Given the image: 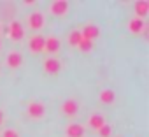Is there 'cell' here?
<instances>
[{
	"mask_svg": "<svg viewBox=\"0 0 149 137\" xmlns=\"http://www.w3.org/2000/svg\"><path fill=\"white\" fill-rule=\"evenodd\" d=\"M26 113H28L30 118L39 120V118H42V116L46 114V107H44V104H42L40 100H32V102L28 104V107H26Z\"/></svg>",
	"mask_w": 149,
	"mask_h": 137,
	"instance_id": "obj_1",
	"label": "cell"
},
{
	"mask_svg": "<svg viewBox=\"0 0 149 137\" xmlns=\"http://www.w3.org/2000/svg\"><path fill=\"white\" fill-rule=\"evenodd\" d=\"M60 68H61V62H60L56 56H49V58L44 60V71H46L47 74L54 76V74L60 72Z\"/></svg>",
	"mask_w": 149,
	"mask_h": 137,
	"instance_id": "obj_2",
	"label": "cell"
},
{
	"mask_svg": "<svg viewBox=\"0 0 149 137\" xmlns=\"http://www.w3.org/2000/svg\"><path fill=\"white\" fill-rule=\"evenodd\" d=\"M49 11L54 16H65L68 13V2L67 0H54V2L49 6Z\"/></svg>",
	"mask_w": 149,
	"mask_h": 137,
	"instance_id": "obj_3",
	"label": "cell"
},
{
	"mask_svg": "<svg viewBox=\"0 0 149 137\" xmlns=\"http://www.w3.org/2000/svg\"><path fill=\"white\" fill-rule=\"evenodd\" d=\"M77 111H79V104H77V100H74V99H67L63 104H61V113L65 114V116H76L77 114Z\"/></svg>",
	"mask_w": 149,
	"mask_h": 137,
	"instance_id": "obj_4",
	"label": "cell"
},
{
	"mask_svg": "<svg viewBox=\"0 0 149 137\" xmlns=\"http://www.w3.org/2000/svg\"><path fill=\"white\" fill-rule=\"evenodd\" d=\"M81 35H83V39L95 41V39L100 35V28H98L97 25H93V23H88V25H84V27L81 28Z\"/></svg>",
	"mask_w": 149,
	"mask_h": 137,
	"instance_id": "obj_5",
	"label": "cell"
},
{
	"mask_svg": "<svg viewBox=\"0 0 149 137\" xmlns=\"http://www.w3.org/2000/svg\"><path fill=\"white\" fill-rule=\"evenodd\" d=\"M44 41H46V37H42L40 34L32 35L30 41H28V48H30V51H33V53H40V51H44Z\"/></svg>",
	"mask_w": 149,
	"mask_h": 137,
	"instance_id": "obj_6",
	"label": "cell"
},
{
	"mask_svg": "<svg viewBox=\"0 0 149 137\" xmlns=\"http://www.w3.org/2000/svg\"><path fill=\"white\" fill-rule=\"evenodd\" d=\"M25 35V30H23V25L19 21H11L9 25V37L13 41H21Z\"/></svg>",
	"mask_w": 149,
	"mask_h": 137,
	"instance_id": "obj_7",
	"label": "cell"
},
{
	"mask_svg": "<svg viewBox=\"0 0 149 137\" xmlns=\"http://www.w3.org/2000/svg\"><path fill=\"white\" fill-rule=\"evenodd\" d=\"M28 25H30L32 30H40L44 27V16H42V13H39V11L32 13L30 18H28Z\"/></svg>",
	"mask_w": 149,
	"mask_h": 137,
	"instance_id": "obj_8",
	"label": "cell"
},
{
	"mask_svg": "<svg viewBox=\"0 0 149 137\" xmlns=\"http://www.w3.org/2000/svg\"><path fill=\"white\" fill-rule=\"evenodd\" d=\"M6 63H7V67H11V68H18V67H21V63H23V56H21L18 51H11V53H7V56H6Z\"/></svg>",
	"mask_w": 149,
	"mask_h": 137,
	"instance_id": "obj_9",
	"label": "cell"
},
{
	"mask_svg": "<svg viewBox=\"0 0 149 137\" xmlns=\"http://www.w3.org/2000/svg\"><path fill=\"white\" fill-rule=\"evenodd\" d=\"M65 134H67V137H83L84 135V127L81 123H70L65 128Z\"/></svg>",
	"mask_w": 149,
	"mask_h": 137,
	"instance_id": "obj_10",
	"label": "cell"
},
{
	"mask_svg": "<svg viewBox=\"0 0 149 137\" xmlns=\"http://www.w3.org/2000/svg\"><path fill=\"white\" fill-rule=\"evenodd\" d=\"M58 49H60V41H58V37L51 35V37H47V39L44 41V51H47L49 55H54Z\"/></svg>",
	"mask_w": 149,
	"mask_h": 137,
	"instance_id": "obj_11",
	"label": "cell"
},
{
	"mask_svg": "<svg viewBox=\"0 0 149 137\" xmlns=\"http://www.w3.org/2000/svg\"><path fill=\"white\" fill-rule=\"evenodd\" d=\"M88 125H90V128L98 130V128H102V127L105 125V118H104L100 113H93V114L88 118Z\"/></svg>",
	"mask_w": 149,
	"mask_h": 137,
	"instance_id": "obj_12",
	"label": "cell"
},
{
	"mask_svg": "<svg viewBox=\"0 0 149 137\" xmlns=\"http://www.w3.org/2000/svg\"><path fill=\"white\" fill-rule=\"evenodd\" d=\"M144 28H146V21L140 18H132L128 23V30L132 34H140V32H144Z\"/></svg>",
	"mask_w": 149,
	"mask_h": 137,
	"instance_id": "obj_13",
	"label": "cell"
},
{
	"mask_svg": "<svg viewBox=\"0 0 149 137\" xmlns=\"http://www.w3.org/2000/svg\"><path fill=\"white\" fill-rule=\"evenodd\" d=\"M147 13H149V2H146V0H140V2H137L135 4V18H140V20H144V16H147Z\"/></svg>",
	"mask_w": 149,
	"mask_h": 137,
	"instance_id": "obj_14",
	"label": "cell"
},
{
	"mask_svg": "<svg viewBox=\"0 0 149 137\" xmlns=\"http://www.w3.org/2000/svg\"><path fill=\"white\" fill-rule=\"evenodd\" d=\"M114 100H116V93L111 88H104L100 92V102L102 104H112Z\"/></svg>",
	"mask_w": 149,
	"mask_h": 137,
	"instance_id": "obj_15",
	"label": "cell"
},
{
	"mask_svg": "<svg viewBox=\"0 0 149 137\" xmlns=\"http://www.w3.org/2000/svg\"><path fill=\"white\" fill-rule=\"evenodd\" d=\"M81 41H83V35H81V30H79V28H76V30H72V32L68 34V44H70V46H74V48H77Z\"/></svg>",
	"mask_w": 149,
	"mask_h": 137,
	"instance_id": "obj_16",
	"label": "cell"
},
{
	"mask_svg": "<svg viewBox=\"0 0 149 137\" xmlns=\"http://www.w3.org/2000/svg\"><path fill=\"white\" fill-rule=\"evenodd\" d=\"M77 48H79L81 51H84V53H86V51H91V49H93V41L83 39V41L79 42V46H77Z\"/></svg>",
	"mask_w": 149,
	"mask_h": 137,
	"instance_id": "obj_17",
	"label": "cell"
},
{
	"mask_svg": "<svg viewBox=\"0 0 149 137\" xmlns=\"http://www.w3.org/2000/svg\"><path fill=\"white\" fill-rule=\"evenodd\" d=\"M97 132H98V135H100V137H111L112 128H111V125H104V127H102V128H98Z\"/></svg>",
	"mask_w": 149,
	"mask_h": 137,
	"instance_id": "obj_18",
	"label": "cell"
},
{
	"mask_svg": "<svg viewBox=\"0 0 149 137\" xmlns=\"http://www.w3.org/2000/svg\"><path fill=\"white\" fill-rule=\"evenodd\" d=\"M2 137H19V135H18V132H16V130L7 128V130H4V135H2Z\"/></svg>",
	"mask_w": 149,
	"mask_h": 137,
	"instance_id": "obj_19",
	"label": "cell"
},
{
	"mask_svg": "<svg viewBox=\"0 0 149 137\" xmlns=\"http://www.w3.org/2000/svg\"><path fill=\"white\" fill-rule=\"evenodd\" d=\"M2 121H4V114H2V111H0V125H2Z\"/></svg>",
	"mask_w": 149,
	"mask_h": 137,
	"instance_id": "obj_20",
	"label": "cell"
}]
</instances>
